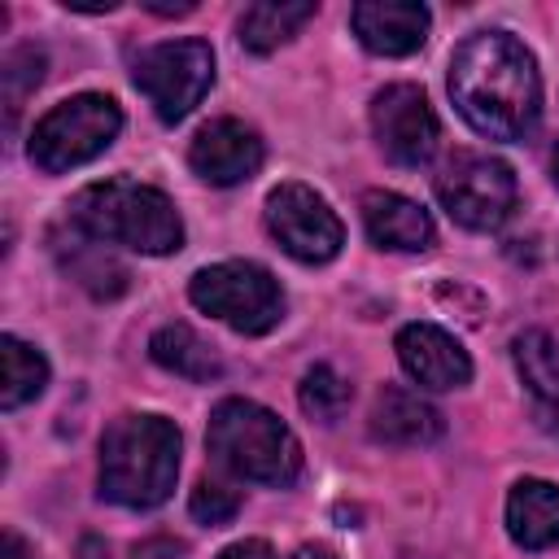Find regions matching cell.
Listing matches in <instances>:
<instances>
[{"mask_svg":"<svg viewBox=\"0 0 559 559\" xmlns=\"http://www.w3.org/2000/svg\"><path fill=\"white\" fill-rule=\"evenodd\" d=\"M188 511H192V520H201V524H227V520L240 511V498H236L231 489L214 485V480H201V485L192 489Z\"/></svg>","mask_w":559,"mask_h":559,"instance_id":"cell-24","label":"cell"},{"mask_svg":"<svg viewBox=\"0 0 559 559\" xmlns=\"http://www.w3.org/2000/svg\"><path fill=\"white\" fill-rule=\"evenodd\" d=\"M371 131L393 166H424L437 153L441 127L428 96L415 83H393L371 100Z\"/></svg>","mask_w":559,"mask_h":559,"instance_id":"cell-10","label":"cell"},{"mask_svg":"<svg viewBox=\"0 0 559 559\" xmlns=\"http://www.w3.org/2000/svg\"><path fill=\"white\" fill-rule=\"evenodd\" d=\"M362 227L371 236V245L380 249H397V253H419L432 245V218L428 210H419L411 197L402 192H367L362 197Z\"/></svg>","mask_w":559,"mask_h":559,"instance_id":"cell-16","label":"cell"},{"mask_svg":"<svg viewBox=\"0 0 559 559\" xmlns=\"http://www.w3.org/2000/svg\"><path fill=\"white\" fill-rule=\"evenodd\" d=\"M83 559H100V542L87 537V542H83Z\"/></svg>","mask_w":559,"mask_h":559,"instance_id":"cell-31","label":"cell"},{"mask_svg":"<svg viewBox=\"0 0 559 559\" xmlns=\"http://www.w3.org/2000/svg\"><path fill=\"white\" fill-rule=\"evenodd\" d=\"M297 397H301V411H306L310 419L336 424V419L345 415V406H349V380H345L336 367L319 362V367H310V371L301 376Z\"/></svg>","mask_w":559,"mask_h":559,"instance_id":"cell-21","label":"cell"},{"mask_svg":"<svg viewBox=\"0 0 559 559\" xmlns=\"http://www.w3.org/2000/svg\"><path fill=\"white\" fill-rule=\"evenodd\" d=\"M367 428L376 441H389V445H428L445 432L441 411L432 402H424L415 389H397V384H384L376 393Z\"/></svg>","mask_w":559,"mask_h":559,"instance_id":"cell-15","label":"cell"},{"mask_svg":"<svg viewBox=\"0 0 559 559\" xmlns=\"http://www.w3.org/2000/svg\"><path fill=\"white\" fill-rule=\"evenodd\" d=\"M66 9H87V13H109L114 0H66Z\"/></svg>","mask_w":559,"mask_h":559,"instance_id":"cell-29","label":"cell"},{"mask_svg":"<svg viewBox=\"0 0 559 559\" xmlns=\"http://www.w3.org/2000/svg\"><path fill=\"white\" fill-rule=\"evenodd\" d=\"M520 197V183L507 162L485 157V153H459L441 175H437V201L441 210L472 227V231H493L511 218Z\"/></svg>","mask_w":559,"mask_h":559,"instance_id":"cell-8","label":"cell"},{"mask_svg":"<svg viewBox=\"0 0 559 559\" xmlns=\"http://www.w3.org/2000/svg\"><path fill=\"white\" fill-rule=\"evenodd\" d=\"M188 166L214 188L245 183L262 166V140L240 118H214L197 131V140L188 148Z\"/></svg>","mask_w":559,"mask_h":559,"instance_id":"cell-11","label":"cell"},{"mask_svg":"<svg viewBox=\"0 0 559 559\" xmlns=\"http://www.w3.org/2000/svg\"><path fill=\"white\" fill-rule=\"evenodd\" d=\"M0 559H39V555H35L17 533H4V537H0Z\"/></svg>","mask_w":559,"mask_h":559,"instance_id":"cell-27","label":"cell"},{"mask_svg":"<svg viewBox=\"0 0 559 559\" xmlns=\"http://www.w3.org/2000/svg\"><path fill=\"white\" fill-rule=\"evenodd\" d=\"M507 533L524 550L559 546V485L524 476L507 493Z\"/></svg>","mask_w":559,"mask_h":559,"instance_id":"cell-17","label":"cell"},{"mask_svg":"<svg viewBox=\"0 0 559 559\" xmlns=\"http://www.w3.org/2000/svg\"><path fill=\"white\" fill-rule=\"evenodd\" d=\"M70 223L87 231L92 240L122 245V249L153 253V258L175 253L183 245V223L170 197L135 179H105V183L83 188L70 201Z\"/></svg>","mask_w":559,"mask_h":559,"instance_id":"cell-3","label":"cell"},{"mask_svg":"<svg viewBox=\"0 0 559 559\" xmlns=\"http://www.w3.org/2000/svg\"><path fill=\"white\" fill-rule=\"evenodd\" d=\"M144 9H148V13H162V17H183V13H192V0H183V4H157V0H144Z\"/></svg>","mask_w":559,"mask_h":559,"instance_id":"cell-28","label":"cell"},{"mask_svg":"<svg viewBox=\"0 0 559 559\" xmlns=\"http://www.w3.org/2000/svg\"><path fill=\"white\" fill-rule=\"evenodd\" d=\"M118 131H122V109H118L114 96H100V92L70 96V100L52 105L35 122V131H31V162L44 175L74 170V166L92 162L96 153H105Z\"/></svg>","mask_w":559,"mask_h":559,"instance_id":"cell-5","label":"cell"},{"mask_svg":"<svg viewBox=\"0 0 559 559\" xmlns=\"http://www.w3.org/2000/svg\"><path fill=\"white\" fill-rule=\"evenodd\" d=\"M205 445L214 463H223L231 476L253 480V485H293L301 472V445L288 432V424L249 402V397H223L210 415Z\"/></svg>","mask_w":559,"mask_h":559,"instance_id":"cell-4","label":"cell"},{"mask_svg":"<svg viewBox=\"0 0 559 559\" xmlns=\"http://www.w3.org/2000/svg\"><path fill=\"white\" fill-rule=\"evenodd\" d=\"M511 358L533 402V415L542 419V428L559 432V336L546 328H528L515 336Z\"/></svg>","mask_w":559,"mask_h":559,"instance_id":"cell-14","label":"cell"},{"mask_svg":"<svg viewBox=\"0 0 559 559\" xmlns=\"http://www.w3.org/2000/svg\"><path fill=\"white\" fill-rule=\"evenodd\" d=\"M266 227L280 240V249L297 262H332L345 245V227L332 214V205L306 188V183H280L266 197Z\"/></svg>","mask_w":559,"mask_h":559,"instance_id":"cell-9","label":"cell"},{"mask_svg":"<svg viewBox=\"0 0 559 559\" xmlns=\"http://www.w3.org/2000/svg\"><path fill=\"white\" fill-rule=\"evenodd\" d=\"M179 476V428L162 415H122L100 437V493L131 511H153Z\"/></svg>","mask_w":559,"mask_h":559,"instance_id":"cell-2","label":"cell"},{"mask_svg":"<svg viewBox=\"0 0 559 559\" xmlns=\"http://www.w3.org/2000/svg\"><path fill=\"white\" fill-rule=\"evenodd\" d=\"M450 96L489 140H524L542 118L533 52L507 31H476L450 57Z\"/></svg>","mask_w":559,"mask_h":559,"instance_id":"cell-1","label":"cell"},{"mask_svg":"<svg viewBox=\"0 0 559 559\" xmlns=\"http://www.w3.org/2000/svg\"><path fill=\"white\" fill-rule=\"evenodd\" d=\"M44 79V52L39 48H13L4 57V70H0V83H4V109H9V122L17 118L26 92H35Z\"/></svg>","mask_w":559,"mask_h":559,"instance_id":"cell-23","label":"cell"},{"mask_svg":"<svg viewBox=\"0 0 559 559\" xmlns=\"http://www.w3.org/2000/svg\"><path fill=\"white\" fill-rule=\"evenodd\" d=\"M183 555H188L183 542H175V537H148V542L135 546L131 559H183Z\"/></svg>","mask_w":559,"mask_h":559,"instance_id":"cell-25","label":"cell"},{"mask_svg":"<svg viewBox=\"0 0 559 559\" xmlns=\"http://www.w3.org/2000/svg\"><path fill=\"white\" fill-rule=\"evenodd\" d=\"M349 26L358 44L376 57H411L424 48L432 13L415 0H362L349 9Z\"/></svg>","mask_w":559,"mask_h":559,"instance_id":"cell-13","label":"cell"},{"mask_svg":"<svg viewBox=\"0 0 559 559\" xmlns=\"http://www.w3.org/2000/svg\"><path fill=\"white\" fill-rule=\"evenodd\" d=\"M314 17L310 0H262L240 13V44L249 52H275Z\"/></svg>","mask_w":559,"mask_h":559,"instance_id":"cell-19","label":"cell"},{"mask_svg":"<svg viewBox=\"0 0 559 559\" xmlns=\"http://www.w3.org/2000/svg\"><path fill=\"white\" fill-rule=\"evenodd\" d=\"M66 271H70V280H79L87 293H96V297H118L122 288H127V271L105 253V249H96V245H83V240H74V249H70V258H66Z\"/></svg>","mask_w":559,"mask_h":559,"instance_id":"cell-22","label":"cell"},{"mask_svg":"<svg viewBox=\"0 0 559 559\" xmlns=\"http://www.w3.org/2000/svg\"><path fill=\"white\" fill-rule=\"evenodd\" d=\"M293 559H336V555H332L328 546H301V550H297Z\"/></svg>","mask_w":559,"mask_h":559,"instance_id":"cell-30","label":"cell"},{"mask_svg":"<svg viewBox=\"0 0 559 559\" xmlns=\"http://www.w3.org/2000/svg\"><path fill=\"white\" fill-rule=\"evenodd\" d=\"M148 354L157 367L183 376V380H197V384H210L223 376V358L214 354V345L205 336H197L188 323H166L153 332L148 341Z\"/></svg>","mask_w":559,"mask_h":559,"instance_id":"cell-18","label":"cell"},{"mask_svg":"<svg viewBox=\"0 0 559 559\" xmlns=\"http://www.w3.org/2000/svg\"><path fill=\"white\" fill-rule=\"evenodd\" d=\"M214 83V52L205 39H166L140 52L135 87L148 96L162 122L188 118Z\"/></svg>","mask_w":559,"mask_h":559,"instance_id":"cell-7","label":"cell"},{"mask_svg":"<svg viewBox=\"0 0 559 559\" xmlns=\"http://www.w3.org/2000/svg\"><path fill=\"white\" fill-rule=\"evenodd\" d=\"M188 297L197 310L223 319L231 332L262 336L284 319L280 280L258 262H214L192 275Z\"/></svg>","mask_w":559,"mask_h":559,"instance_id":"cell-6","label":"cell"},{"mask_svg":"<svg viewBox=\"0 0 559 559\" xmlns=\"http://www.w3.org/2000/svg\"><path fill=\"white\" fill-rule=\"evenodd\" d=\"M550 179H555V188H559V148H555V157H550Z\"/></svg>","mask_w":559,"mask_h":559,"instance_id":"cell-32","label":"cell"},{"mask_svg":"<svg viewBox=\"0 0 559 559\" xmlns=\"http://www.w3.org/2000/svg\"><path fill=\"white\" fill-rule=\"evenodd\" d=\"M397 349V362L402 371L419 384V389H432V393H445V389H463L472 380V358L467 349L437 323H406L393 341Z\"/></svg>","mask_w":559,"mask_h":559,"instance_id":"cell-12","label":"cell"},{"mask_svg":"<svg viewBox=\"0 0 559 559\" xmlns=\"http://www.w3.org/2000/svg\"><path fill=\"white\" fill-rule=\"evenodd\" d=\"M218 559H275V550L262 537H245V542H231Z\"/></svg>","mask_w":559,"mask_h":559,"instance_id":"cell-26","label":"cell"},{"mask_svg":"<svg viewBox=\"0 0 559 559\" xmlns=\"http://www.w3.org/2000/svg\"><path fill=\"white\" fill-rule=\"evenodd\" d=\"M48 384V362L35 345L17 336H0V406L17 411L31 397H39Z\"/></svg>","mask_w":559,"mask_h":559,"instance_id":"cell-20","label":"cell"}]
</instances>
